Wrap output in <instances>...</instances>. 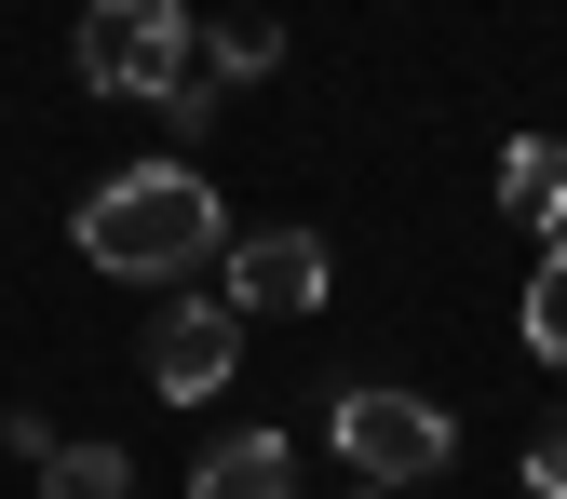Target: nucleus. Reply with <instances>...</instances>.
Listing matches in <instances>:
<instances>
[{"instance_id": "f257e3e1", "label": "nucleus", "mask_w": 567, "mask_h": 499, "mask_svg": "<svg viewBox=\"0 0 567 499\" xmlns=\"http://www.w3.org/2000/svg\"><path fill=\"white\" fill-rule=\"evenodd\" d=\"M68 243H82L109 283H150V298H189L203 270L230 257V202L203 189V163H135L109 189H82V217H68Z\"/></svg>"}, {"instance_id": "f03ea898", "label": "nucleus", "mask_w": 567, "mask_h": 499, "mask_svg": "<svg viewBox=\"0 0 567 499\" xmlns=\"http://www.w3.org/2000/svg\"><path fill=\"white\" fill-rule=\"evenodd\" d=\"M68 67H82V95H176L189 67H203V28H189V0H95L82 41H68Z\"/></svg>"}, {"instance_id": "7ed1b4c3", "label": "nucleus", "mask_w": 567, "mask_h": 499, "mask_svg": "<svg viewBox=\"0 0 567 499\" xmlns=\"http://www.w3.org/2000/svg\"><path fill=\"white\" fill-rule=\"evenodd\" d=\"M324 433H338V459L365 472L379 499H419V486L460 459V418H446V405H419V392H379V378H365V392H338V405H324Z\"/></svg>"}, {"instance_id": "20e7f679", "label": "nucleus", "mask_w": 567, "mask_h": 499, "mask_svg": "<svg viewBox=\"0 0 567 499\" xmlns=\"http://www.w3.org/2000/svg\"><path fill=\"white\" fill-rule=\"evenodd\" d=\"M135 365H150L163 405H217L230 365H244V311H230V298H163L150 337H135Z\"/></svg>"}, {"instance_id": "39448f33", "label": "nucleus", "mask_w": 567, "mask_h": 499, "mask_svg": "<svg viewBox=\"0 0 567 499\" xmlns=\"http://www.w3.org/2000/svg\"><path fill=\"white\" fill-rule=\"evenodd\" d=\"M217 270H230V311H324V283H338V243L270 217V230H244Z\"/></svg>"}, {"instance_id": "423d86ee", "label": "nucleus", "mask_w": 567, "mask_h": 499, "mask_svg": "<svg viewBox=\"0 0 567 499\" xmlns=\"http://www.w3.org/2000/svg\"><path fill=\"white\" fill-rule=\"evenodd\" d=\"M501 217L540 230V243H567V149H554V135H514V149H501Z\"/></svg>"}, {"instance_id": "0eeeda50", "label": "nucleus", "mask_w": 567, "mask_h": 499, "mask_svg": "<svg viewBox=\"0 0 567 499\" xmlns=\"http://www.w3.org/2000/svg\"><path fill=\"white\" fill-rule=\"evenodd\" d=\"M189 499H298V446H284V433H230V446H203Z\"/></svg>"}, {"instance_id": "6e6552de", "label": "nucleus", "mask_w": 567, "mask_h": 499, "mask_svg": "<svg viewBox=\"0 0 567 499\" xmlns=\"http://www.w3.org/2000/svg\"><path fill=\"white\" fill-rule=\"evenodd\" d=\"M41 499H135V459L82 433V446H54V459H41Z\"/></svg>"}, {"instance_id": "1a4fd4ad", "label": "nucleus", "mask_w": 567, "mask_h": 499, "mask_svg": "<svg viewBox=\"0 0 567 499\" xmlns=\"http://www.w3.org/2000/svg\"><path fill=\"white\" fill-rule=\"evenodd\" d=\"M527 351H540V365H567V243H540V270H527Z\"/></svg>"}, {"instance_id": "9d476101", "label": "nucleus", "mask_w": 567, "mask_h": 499, "mask_svg": "<svg viewBox=\"0 0 567 499\" xmlns=\"http://www.w3.org/2000/svg\"><path fill=\"white\" fill-rule=\"evenodd\" d=\"M203 67H217V82H270V67H284V28H203Z\"/></svg>"}, {"instance_id": "9b49d317", "label": "nucleus", "mask_w": 567, "mask_h": 499, "mask_svg": "<svg viewBox=\"0 0 567 499\" xmlns=\"http://www.w3.org/2000/svg\"><path fill=\"white\" fill-rule=\"evenodd\" d=\"M163 108H176V135H217V108H230V82H217V67H189V82H176Z\"/></svg>"}, {"instance_id": "f8f14e48", "label": "nucleus", "mask_w": 567, "mask_h": 499, "mask_svg": "<svg viewBox=\"0 0 567 499\" xmlns=\"http://www.w3.org/2000/svg\"><path fill=\"white\" fill-rule=\"evenodd\" d=\"M527 486H540V499H567V405L527 433Z\"/></svg>"}, {"instance_id": "ddd939ff", "label": "nucleus", "mask_w": 567, "mask_h": 499, "mask_svg": "<svg viewBox=\"0 0 567 499\" xmlns=\"http://www.w3.org/2000/svg\"><path fill=\"white\" fill-rule=\"evenodd\" d=\"M351 499H379V486H351Z\"/></svg>"}]
</instances>
